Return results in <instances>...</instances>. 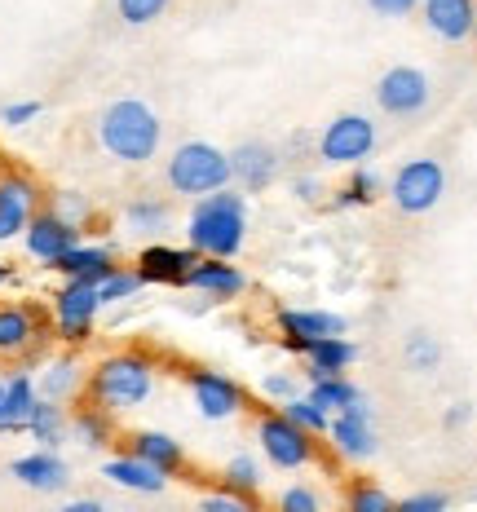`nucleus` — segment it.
I'll return each mask as SVG.
<instances>
[{
	"mask_svg": "<svg viewBox=\"0 0 477 512\" xmlns=\"http://www.w3.org/2000/svg\"><path fill=\"white\" fill-rule=\"evenodd\" d=\"M248 239V199L239 190H217V195L195 199L186 217V243L195 256H212V261H235Z\"/></svg>",
	"mask_w": 477,
	"mask_h": 512,
	"instance_id": "1",
	"label": "nucleus"
},
{
	"mask_svg": "<svg viewBox=\"0 0 477 512\" xmlns=\"http://www.w3.org/2000/svg\"><path fill=\"white\" fill-rule=\"evenodd\" d=\"M164 142V124L142 98H120L98 115V146L120 164H151Z\"/></svg>",
	"mask_w": 477,
	"mask_h": 512,
	"instance_id": "2",
	"label": "nucleus"
},
{
	"mask_svg": "<svg viewBox=\"0 0 477 512\" xmlns=\"http://www.w3.org/2000/svg\"><path fill=\"white\" fill-rule=\"evenodd\" d=\"M93 407L120 415V411H133L142 407L146 398L155 393V362L137 349H124V354H111L102 358L98 367L89 371V384H84Z\"/></svg>",
	"mask_w": 477,
	"mask_h": 512,
	"instance_id": "3",
	"label": "nucleus"
},
{
	"mask_svg": "<svg viewBox=\"0 0 477 512\" xmlns=\"http://www.w3.org/2000/svg\"><path fill=\"white\" fill-rule=\"evenodd\" d=\"M164 177L177 195H190V199L217 195V190L230 186V151H221L212 142H182L168 155Z\"/></svg>",
	"mask_w": 477,
	"mask_h": 512,
	"instance_id": "4",
	"label": "nucleus"
},
{
	"mask_svg": "<svg viewBox=\"0 0 477 512\" xmlns=\"http://www.w3.org/2000/svg\"><path fill=\"white\" fill-rule=\"evenodd\" d=\"M385 195L394 199L398 212L420 217V212L438 208V199L447 195V168H442L438 159H407L394 173V181H389Z\"/></svg>",
	"mask_w": 477,
	"mask_h": 512,
	"instance_id": "5",
	"label": "nucleus"
},
{
	"mask_svg": "<svg viewBox=\"0 0 477 512\" xmlns=\"http://www.w3.org/2000/svg\"><path fill=\"white\" fill-rule=\"evenodd\" d=\"M53 332V318L31 301L0 305V358H36Z\"/></svg>",
	"mask_w": 477,
	"mask_h": 512,
	"instance_id": "6",
	"label": "nucleus"
},
{
	"mask_svg": "<svg viewBox=\"0 0 477 512\" xmlns=\"http://www.w3.org/2000/svg\"><path fill=\"white\" fill-rule=\"evenodd\" d=\"M371 151H376V124L358 111L336 115V120L318 133V155H323V164L358 168Z\"/></svg>",
	"mask_w": 477,
	"mask_h": 512,
	"instance_id": "7",
	"label": "nucleus"
},
{
	"mask_svg": "<svg viewBox=\"0 0 477 512\" xmlns=\"http://www.w3.org/2000/svg\"><path fill=\"white\" fill-rule=\"evenodd\" d=\"M257 442H261L265 460H270L274 468H305V464L318 460L314 437L305 433V429H296V424L283 411H261Z\"/></svg>",
	"mask_w": 477,
	"mask_h": 512,
	"instance_id": "8",
	"label": "nucleus"
},
{
	"mask_svg": "<svg viewBox=\"0 0 477 512\" xmlns=\"http://www.w3.org/2000/svg\"><path fill=\"white\" fill-rule=\"evenodd\" d=\"M98 314H102V301H98V287L93 283H62L49 305L53 332H58V340H67V345H84V340L93 336Z\"/></svg>",
	"mask_w": 477,
	"mask_h": 512,
	"instance_id": "9",
	"label": "nucleus"
},
{
	"mask_svg": "<svg viewBox=\"0 0 477 512\" xmlns=\"http://www.w3.org/2000/svg\"><path fill=\"white\" fill-rule=\"evenodd\" d=\"M182 376H186L190 402H195V411L204 415V420H230V415H239L248 407V389H243L235 376H226V371L190 367Z\"/></svg>",
	"mask_w": 477,
	"mask_h": 512,
	"instance_id": "10",
	"label": "nucleus"
},
{
	"mask_svg": "<svg viewBox=\"0 0 477 512\" xmlns=\"http://www.w3.org/2000/svg\"><path fill=\"white\" fill-rule=\"evenodd\" d=\"M40 181L23 168H0V243L23 239L31 217L40 212Z\"/></svg>",
	"mask_w": 477,
	"mask_h": 512,
	"instance_id": "11",
	"label": "nucleus"
},
{
	"mask_svg": "<svg viewBox=\"0 0 477 512\" xmlns=\"http://www.w3.org/2000/svg\"><path fill=\"white\" fill-rule=\"evenodd\" d=\"M433 98V84L424 76L420 67H389L385 76L376 80V102L385 115H398V120H407V115H420L424 106Z\"/></svg>",
	"mask_w": 477,
	"mask_h": 512,
	"instance_id": "12",
	"label": "nucleus"
},
{
	"mask_svg": "<svg viewBox=\"0 0 477 512\" xmlns=\"http://www.w3.org/2000/svg\"><path fill=\"white\" fill-rule=\"evenodd\" d=\"M327 437H332V451L341 455V460H371V455L380 451V433H376V420H371V402L358 398L349 411L332 415Z\"/></svg>",
	"mask_w": 477,
	"mask_h": 512,
	"instance_id": "13",
	"label": "nucleus"
},
{
	"mask_svg": "<svg viewBox=\"0 0 477 512\" xmlns=\"http://www.w3.org/2000/svg\"><path fill=\"white\" fill-rule=\"evenodd\" d=\"M80 234L76 226H67V221L58 217V212H49V208H40L36 217H31V226L23 230V248L27 256H36V261H45V265H58L62 256H67L71 248H80Z\"/></svg>",
	"mask_w": 477,
	"mask_h": 512,
	"instance_id": "14",
	"label": "nucleus"
},
{
	"mask_svg": "<svg viewBox=\"0 0 477 512\" xmlns=\"http://www.w3.org/2000/svg\"><path fill=\"white\" fill-rule=\"evenodd\" d=\"M279 332L292 354H305L314 340L345 336L349 323L341 314H327V309H279Z\"/></svg>",
	"mask_w": 477,
	"mask_h": 512,
	"instance_id": "15",
	"label": "nucleus"
},
{
	"mask_svg": "<svg viewBox=\"0 0 477 512\" xmlns=\"http://www.w3.org/2000/svg\"><path fill=\"white\" fill-rule=\"evenodd\" d=\"M199 256L190 252V248H173V243H146L142 252H137V279L146 283H155V287H186V274H190V265H195Z\"/></svg>",
	"mask_w": 477,
	"mask_h": 512,
	"instance_id": "16",
	"label": "nucleus"
},
{
	"mask_svg": "<svg viewBox=\"0 0 477 512\" xmlns=\"http://www.w3.org/2000/svg\"><path fill=\"white\" fill-rule=\"evenodd\" d=\"M124 451L137 455L142 464H151L155 473H164V477H182L186 473V451H182V442H177L173 433H159V429H137L124 437Z\"/></svg>",
	"mask_w": 477,
	"mask_h": 512,
	"instance_id": "17",
	"label": "nucleus"
},
{
	"mask_svg": "<svg viewBox=\"0 0 477 512\" xmlns=\"http://www.w3.org/2000/svg\"><path fill=\"white\" fill-rule=\"evenodd\" d=\"M420 14H424V27H429L438 40L460 45V40L473 36L477 0H420Z\"/></svg>",
	"mask_w": 477,
	"mask_h": 512,
	"instance_id": "18",
	"label": "nucleus"
},
{
	"mask_svg": "<svg viewBox=\"0 0 477 512\" xmlns=\"http://www.w3.org/2000/svg\"><path fill=\"white\" fill-rule=\"evenodd\" d=\"M186 287L190 292H204L212 301H235L248 287V274L239 270L235 261H212V256H199L186 274Z\"/></svg>",
	"mask_w": 477,
	"mask_h": 512,
	"instance_id": "19",
	"label": "nucleus"
},
{
	"mask_svg": "<svg viewBox=\"0 0 477 512\" xmlns=\"http://www.w3.org/2000/svg\"><path fill=\"white\" fill-rule=\"evenodd\" d=\"M279 173V151L270 142H239L230 151V181H239L243 190H265Z\"/></svg>",
	"mask_w": 477,
	"mask_h": 512,
	"instance_id": "20",
	"label": "nucleus"
},
{
	"mask_svg": "<svg viewBox=\"0 0 477 512\" xmlns=\"http://www.w3.org/2000/svg\"><path fill=\"white\" fill-rule=\"evenodd\" d=\"M9 473H14L27 490H40V495H58V490L71 486V468L58 451H31L23 460L9 464Z\"/></svg>",
	"mask_w": 477,
	"mask_h": 512,
	"instance_id": "21",
	"label": "nucleus"
},
{
	"mask_svg": "<svg viewBox=\"0 0 477 512\" xmlns=\"http://www.w3.org/2000/svg\"><path fill=\"white\" fill-rule=\"evenodd\" d=\"M358 358V345L349 336H327V340H314L305 349V380L318 384V380H332V376H345Z\"/></svg>",
	"mask_w": 477,
	"mask_h": 512,
	"instance_id": "22",
	"label": "nucleus"
},
{
	"mask_svg": "<svg viewBox=\"0 0 477 512\" xmlns=\"http://www.w3.org/2000/svg\"><path fill=\"white\" fill-rule=\"evenodd\" d=\"M53 270H58L67 283H93L98 287L106 274L115 270V252L106 248V243H80V248H71Z\"/></svg>",
	"mask_w": 477,
	"mask_h": 512,
	"instance_id": "23",
	"label": "nucleus"
},
{
	"mask_svg": "<svg viewBox=\"0 0 477 512\" xmlns=\"http://www.w3.org/2000/svg\"><path fill=\"white\" fill-rule=\"evenodd\" d=\"M102 477L111 486H120V490H133V495H159V490L168 486V477L164 473H155L151 464H142L137 455H111V460L102 464Z\"/></svg>",
	"mask_w": 477,
	"mask_h": 512,
	"instance_id": "24",
	"label": "nucleus"
},
{
	"mask_svg": "<svg viewBox=\"0 0 477 512\" xmlns=\"http://www.w3.org/2000/svg\"><path fill=\"white\" fill-rule=\"evenodd\" d=\"M36 393L45 402H67V398H76L80 393V358L76 354H58V358H49L45 362V371H40V380H36Z\"/></svg>",
	"mask_w": 477,
	"mask_h": 512,
	"instance_id": "25",
	"label": "nucleus"
},
{
	"mask_svg": "<svg viewBox=\"0 0 477 512\" xmlns=\"http://www.w3.org/2000/svg\"><path fill=\"white\" fill-rule=\"evenodd\" d=\"M40 393H36V376L31 371H18V376L5 380V433H27V420L36 411Z\"/></svg>",
	"mask_w": 477,
	"mask_h": 512,
	"instance_id": "26",
	"label": "nucleus"
},
{
	"mask_svg": "<svg viewBox=\"0 0 477 512\" xmlns=\"http://www.w3.org/2000/svg\"><path fill=\"white\" fill-rule=\"evenodd\" d=\"M380 195H385V177H380L376 168H363V164H358L354 173H349L345 186L336 190L332 208H336V212H341V208H367V204H376Z\"/></svg>",
	"mask_w": 477,
	"mask_h": 512,
	"instance_id": "27",
	"label": "nucleus"
},
{
	"mask_svg": "<svg viewBox=\"0 0 477 512\" xmlns=\"http://www.w3.org/2000/svg\"><path fill=\"white\" fill-rule=\"evenodd\" d=\"M67 429H71V420L62 415L58 402H45V398H40L36 411H31V420H27V433L40 442V451H58V446L67 442Z\"/></svg>",
	"mask_w": 477,
	"mask_h": 512,
	"instance_id": "28",
	"label": "nucleus"
},
{
	"mask_svg": "<svg viewBox=\"0 0 477 512\" xmlns=\"http://www.w3.org/2000/svg\"><path fill=\"white\" fill-rule=\"evenodd\" d=\"M71 433H76L84 446L102 451V446L115 442V415L93 407V402H84V407H76V415H71Z\"/></svg>",
	"mask_w": 477,
	"mask_h": 512,
	"instance_id": "29",
	"label": "nucleus"
},
{
	"mask_svg": "<svg viewBox=\"0 0 477 512\" xmlns=\"http://www.w3.org/2000/svg\"><path fill=\"white\" fill-rule=\"evenodd\" d=\"M305 398H310L318 411H327V415H341V411L354 407V402L363 398V393H358V384H354V380L332 376V380H318V384H310V393H305Z\"/></svg>",
	"mask_w": 477,
	"mask_h": 512,
	"instance_id": "30",
	"label": "nucleus"
},
{
	"mask_svg": "<svg viewBox=\"0 0 477 512\" xmlns=\"http://www.w3.org/2000/svg\"><path fill=\"white\" fill-rule=\"evenodd\" d=\"M168 221H173V212H168L164 199H133V204L124 208V226H129V234L155 239V234L168 230Z\"/></svg>",
	"mask_w": 477,
	"mask_h": 512,
	"instance_id": "31",
	"label": "nucleus"
},
{
	"mask_svg": "<svg viewBox=\"0 0 477 512\" xmlns=\"http://www.w3.org/2000/svg\"><path fill=\"white\" fill-rule=\"evenodd\" d=\"M394 504L398 499H389V490L367 477H354L345 490V512H394Z\"/></svg>",
	"mask_w": 477,
	"mask_h": 512,
	"instance_id": "32",
	"label": "nucleus"
},
{
	"mask_svg": "<svg viewBox=\"0 0 477 512\" xmlns=\"http://www.w3.org/2000/svg\"><path fill=\"white\" fill-rule=\"evenodd\" d=\"M402 358H407V367H411V371H420V376H433V371H438V362H442L438 336H429V332H411L407 340H402Z\"/></svg>",
	"mask_w": 477,
	"mask_h": 512,
	"instance_id": "33",
	"label": "nucleus"
},
{
	"mask_svg": "<svg viewBox=\"0 0 477 512\" xmlns=\"http://www.w3.org/2000/svg\"><path fill=\"white\" fill-rule=\"evenodd\" d=\"M221 486L235 490V495H257L261 490V464L252 455H235L226 468H221Z\"/></svg>",
	"mask_w": 477,
	"mask_h": 512,
	"instance_id": "34",
	"label": "nucleus"
},
{
	"mask_svg": "<svg viewBox=\"0 0 477 512\" xmlns=\"http://www.w3.org/2000/svg\"><path fill=\"white\" fill-rule=\"evenodd\" d=\"M137 292H142V279H137V270H129V265H115V270L98 283V301H102V305L133 301Z\"/></svg>",
	"mask_w": 477,
	"mask_h": 512,
	"instance_id": "35",
	"label": "nucleus"
},
{
	"mask_svg": "<svg viewBox=\"0 0 477 512\" xmlns=\"http://www.w3.org/2000/svg\"><path fill=\"white\" fill-rule=\"evenodd\" d=\"M283 415H288V420L296 424V429H305V433H310V437H318V433H327V424H332V415H327V411H318L314 407V402L310 398H301V393H296V398L292 402H283V407H279Z\"/></svg>",
	"mask_w": 477,
	"mask_h": 512,
	"instance_id": "36",
	"label": "nucleus"
},
{
	"mask_svg": "<svg viewBox=\"0 0 477 512\" xmlns=\"http://www.w3.org/2000/svg\"><path fill=\"white\" fill-rule=\"evenodd\" d=\"M49 212H58L67 226H76V230H84L93 221V204L80 195V190H58L53 195V204H49Z\"/></svg>",
	"mask_w": 477,
	"mask_h": 512,
	"instance_id": "37",
	"label": "nucleus"
},
{
	"mask_svg": "<svg viewBox=\"0 0 477 512\" xmlns=\"http://www.w3.org/2000/svg\"><path fill=\"white\" fill-rule=\"evenodd\" d=\"M168 5H173V0H115V14L129 27H146V23H155Z\"/></svg>",
	"mask_w": 477,
	"mask_h": 512,
	"instance_id": "38",
	"label": "nucleus"
},
{
	"mask_svg": "<svg viewBox=\"0 0 477 512\" xmlns=\"http://www.w3.org/2000/svg\"><path fill=\"white\" fill-rule=\"evenodd\" d=\"M274 512H327V504L314 486H288L274 499Z\"/></svg>",
	"mask_w": 477,
	"mask_h": 512,
	"instance_id": "39",
	"label": "nucleus"
},
{
	"mask_svg": "<svg viewBox=\"0 0 477 512\" xmlns=\"http://www.w3.org/2000/svg\"><path fill=\"white\" fill-rule=\"evenodd\" d=\"M199 512H261L252 495H235V490H212V495L199 499Z\"/></svg>",
	"mask_w": 477,
	"mask_h": 512,
	"instance_id": "40",
	"label": "nucleus"
},
{
	"mask_svg": "<svg viewBox=\"0 0 477 512\" xmlns=\"http://www.w3.org/2000/svg\"><path fill=\"white\" fill-rule=\"evenodd\" d=\"M261 398L265 402H292L296 398V380L283 376V371H270V376H261Z\"/></svg>",
	"mask_w": 477,
	"mask_h": 512,
	"instance_id": "41",
	"label": "nucleus"
},
{
	"mask_svg": "<svg viewBox=\"0 0 477 512\" xmlns=\"http://www.w3.org/2000/svg\"><path fill=\"white\" fill-rule=\"evenodd\" d=\"M394 512H447V495H438V490H420V495H411V499H398Z\"/></svg>",
	"mask_w": 477,
	"mask_h": 512,
	"instance_id": "42",
	"label": "nucleus"
},
{
	"mask_svg": "<svg viewBox=\"0 0 477 512\" xmlns=\"http://www.w3.org/2000/svg\"><path fill=\"white\" fill-rule=\"evenodd\" d=\"M40 115V102H9V106H0V124H9V128H23L31 124Z\"/></svg>",
	"mask_w": 477,
	"mask_h": 512,
	"instance_id": "43",
	"label": "nucleus"
},
{
	"mask_svg": "<svg viewBox=\"0 0 477 512\" xmlns=\"http://www.w3.org/2000/svg\"><path fill=\"white\" fill-rule=\"evenodd\" d=\"M367 5L376 9L380 18H407V14L420 9V0H367Z\"/></svg>",
	"mask_w": 477,
	"mask_h": 512,
	"instance_id": "44",
	"label": "nucleus"
},
{
	"mask_svg": "<svg viewBox=\"0 0 477 512\" xmlns=\"http://www.w3.org/2000/svg\"><path fill=\"white\" fill-rule=\"evenodd\" d=\"M318 190H323V186H318V177H296V181H292V195L301 199V204H314Z\"/></svg>",
	"mask_w": 477,
	"mask_h": 512,
	"instance_id": "45",
	"label": "nucleus"
},
{
	"mask_svg": "<svg viewBox=\"0 0 477 512\" xmlns=\"http://www.w3.org/2000/svg\"><path fill=\"white\" fill-rule=\"evenodd\" d=\"M58 512H111L102 504V499H93V495H84V499H71V504H62Z\"/></svg>",
	"mask_w": 477,
	"mask_h": 512,
	"instance_id": "46",
	"label": "nucleus"
},
{
	"mask_svg": "<svg viewBox=\"0 0 477 512\" xmlns=\"http://www.w3.org/2000/svg\"><path fill=\"white\" fill-rule=\"evenodd\" d=\"M469 415H473L469 402H455V407L442 415V424H447V429H460V424H469Z\"/></svg>",
	"mask_w": 477,
	"mask_h": 512,
	"instance_id": "47",
	"label": "nucleus"
},
{
	"mask_svg": "<svg viewBox=\"0 0 477 512\" xmlns=\"http://www.w3.org/2000/svg\"><path fill=\"white\" fill-rule=\"evenodd\" d=\"M9 283H18V270H14V265L0 261V287H9Z\"/></svg>",
	"mask_w": 477,
	"mask_h": 512,
	"instance_id": "48",
	"label": "nucleus"
},
{
	"mask_svg": "<svg viewBox=\"0 0 477 512\" xmlns=\"http://www.w3.org/2000/svg\"><path fill=\"white\" fill-rule=\"evenodd\" d=\"M0 433H5V380H0Z\"/></svg>",
	"mask_w": 477,
	"mask_h": 512,
	"instance_id": "49",
	"label": "nucleus"
},
{
	"mask_svg": "<svg viewBox=\"0 0 477 512\" xmlns=\"http://www.w3.org/2000/svg\"><path fill=\"white\" fill-rule=\"evenodd\" d=\"M473 36H477V23H473Z\"/></svg>",
	"mask_w": 477,
	"mask_h": 512,
	"instance_id": "50",
	"label": "nucleus"
}]
</instances>
